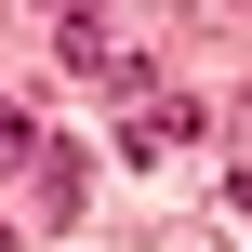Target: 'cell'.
<instances>
[{
  "label": "cell",
  "mask_w": 252,
  "mask_h": 252,
  "mask_svg": "<svg viewBox=\"0 0 252 252\" xmlns=\"http://www.w3.org/2000/svg\"><path fill=\"white\" fill-rule=\"evenodd\" d=\"M53 53H66V80H93V93H146V53H133L106 13H66V27H53Z\"/></svg>",
  "instance_id": "1"
},
{
  "label": "cell",
  "mask_w": 252,
  "mask_h": 252,
  "mask_svg": "<svg viewBox=\"0 0 252 252\" xmlns=\"http://www.w3.org/2000/svg\"><path fill=\"white\" fill-rule=\"evenodd\" d=\"M199 133H213V106H199V93H159V106L133 120V159H186Z\"/></svg>",
  "instance_id": "2"
},
{
  "label": "cell",
  "mask_w": 252,
  "mask_h": 252,
  "mask_svg": "<svg viewBox=\"0 0 252 252\" xmlns=\"http://www.w3.org/2000/svg\"><path fill=\"white\" fill-rule=\"evenodd\" d=\"M13 159H40V120H27L13 93H0V173H13Z\"/></svg>",
  "instance_id": "3"
}]
</instances>
